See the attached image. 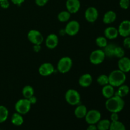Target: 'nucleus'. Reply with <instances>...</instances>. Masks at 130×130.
Listing matches in <instances>:
<instances>
[{"mask_svg":"<svg viewBox=\"0 0 130 130\" xmlns=\"http://www.w3.org/2000/svg\"><path fill=\"white\" fill-rule=\"evenodd\" d=\"M105 108L110 112L119 113L124 109L125 102L123 98L114 95L105 102Z\"/></svg>","mask_w":130,"mask_h":130,"instance_id":"nucleus-1","label":"nucleus"},{"mask_svg":"<svg viewBox=\"0 0 130 130\" xmlns=\"http://www.w3.org/2000/svg\"><path fill=\"white\" fill-rule=\"evenodd\" d=\"M109 84L114 87H119L123 85L126 80V75L119 69L114 70L109 76Z\"/></svg>","mask_w":130,"mask_h":130,"instance_id":"nucleus-2","label":"nucleus"},{"mask_svg":"<svg viewBox=\"0 0 130 130\" xmlns=\"http://www.w3.org/2000/svg\"><path fill=\"white\" fill-rule=\"evenodd\" d=\"M81 95L77 90L69 89L65 94L66 102L71 105H77L81 103Z\"/></svg>","mask_w":130,"mask_h":130,"instance_id":"nucleus-3","label":"nucleus"},{"mask_svg":"<svg viewBox=\"0 0 130 130\" xmlns=\"http://www.w3.org/2000/svg\"><path fill=\"white\" fill-rule=\"evenodd\" d=\"M31 104L27 99L23 98L17 100L15 104V109L16 112L19 113L22 115H25L30 111L31 109Z\"/></svg>","mask_w":130,"mask_h":130,"instance_id":"nucleus-4","label":"nucleus"},{"mask_svg":"<svg viewBox=\"0 0 130 130\" xmlns=\"http://www.w3.org/2000/svg\"><path fill=\"white\" fill-rule=\"evenodd\" d=\"M72 59L69 57H63L59 60L57 63V70L62 74H66L71 69L72 67Z\"/></svg>","mask_w":130,"mask_h":130,"instance_id":"nucleus-5","label":"nucleus"},{"mask_svg":"<svg viewBox=\"0 0 130 130\" xmlns=\"http://www.w3.org/2000/svg\"><path fill=\"white\" fill-rule=\"evenodd\" d=\"M105 57H106L103 50H95L93 51L90 54V61L92 64L99 65L105 60Z\"/></svg>","mask_w":130,"mask_h":130,"instance_id":"nucleus-6","label":"nucleus"},{"mask_svg":"<svg viewBox=\"0 0 130 130\" xmlns=\"http://www.w3.org/2000/svg\"><path fill=\"white\" fill-rule=\"evenodd\" d=\"M27 38L29 41L33 44L41 45L44 41L43 36L39 30L32 29L30 30L27 34Z\"/></svg>","mask_w":130,"mask_h":130,"instance_id":"nucleus-7","label":"nucleus"},{"mask_svg":"<svg viewBox=\"0 0 130 130\" xmlns=\"http://www.w3.org/2000/svg\"><path fill=\"white\" fill-rule=\"evenodd\" d=\"M101 113L99 110L92 109L87 112L85 118V121L88 124H96L101 119Z\"/></svg>","mask_w":130,"mask_h":130,"instance_id":"nucleus-8","label":"nucleus"},{"mask_svg":"<svg viewBox=\"0 0 130 130\" xmlns=\"http://www.w3.org/2000/svg\"><path fill=\"white\" fill-rule=\"evenodd\" d=\"M80 30V24L77 20H71L64 29L65 33L70 36L76 35Z\"/></svg>","mask_w":130,"mask_h":130,"instance_id":"nucleus-9","label":"nucleus"},{"mask_svg":"<svg viewBox=\"0 0 130 130\" xmlns=\"http://www.w3.org/2000/svg\"><path fill=\"white\" fill-rule=\"evenodd\" d=\"M85 17L88 22H95L99 17V11L93 6L88 7L85 12Z\"/></svg>","mask_w":130,"mask_h":130,"instance_id":"nucleus-10","label":"nucleus"},{"mask_svg":"<svg viewBox=\"0 0 130 130\" xmlns=\"http://www.w3.org/2000/svg\"><path fill=\"white\" fill-rule=\"evenodd\" d=\"M39 74L44 77L49 76L55 72L54 66L51 63L46 62L41 65L38 69Z\"/></svg>","mask_w":130,"mask_h":130,"instance_id":"nucleus-11","label":"nucleus"},{"mask_svg":"<svg viewBox=\"0 0 130 130\" xmlns=\"http://www.w3.org/2000/svg\"><path fill=\"white\" fill-rule=\"evenodd\" d=\"M119 35L121 36L126 37L130 36V20H124L121 22L118 29Z\"/></svg>","mask_w":130,"mask_h":130,"instance_id":"nucleus-12","label":"nucleus"},{"mask_svg":"<svg viewBox=\"0 0 130 130\" xmlns=\"http://www.w3.org/2000/svg\"><path fill=\"white\" fill-rule=\"evenodd\" d=\"M67 10L71 14L78 12L81 8V2L79 0H67L66 3Z\"/></svg>","mask_w":130,"mask_h":130,"instance_id":"nucleus-13","label":"nucleus"},{"mask_svg":"<svg viewBox=\"0 0 130 130\" xmlns=\"http://www.w3.org/2000/svg\"><path fill=\"white\" fill-rule=\"evenodd\" d=\"M58 42L59 40L57 35L55 34H50L46 38L45 44L48 49L53 50L58 46Z\"/></svg>","mask_w":130,"mask_h":130,"instance_id":"nucleus-14","label":"nucleus"},{"mask_svg":"<svg viewBox=\"0 0 130 130\" xmlns=\"http://www.w3.org/2000/svg\"><path fill=\"white\" fill-rule=\"evenodd\" d=\"M118 68L122 72L126 73L130 71V58L126 57H123L119 58L118 62Z\"/></svg>","mask_w":130,"mask_h":130,"instance_id":"nucleus-15","label":"nucleus"},{"mask_svg":"<svg viewBox=\"0 0 130 130\" xmlns=\"http://www.w3.org/2000/svg\"><path fill=\"white\" fill-rule=\"evenodd\" d=\"M79 85L83 88L89 87L93 82V77L90 74H84L79 79Z\"/></svg>","mask_w":130,"mask_h":130,"instance_id":"nucleus-16","label":"nucleus"},{"mask_svg":"<svg viewBox=\"0 0 130 130\" xmlns=\"http://www.w3.org/2000/svg\"><path fill=\"white\" fill-rule=\"evenodd\" d=\"M119 35L118 29L114 27H108L104 30V36L107 39H116Z\"/></svg>","mask_w":130,"mask_h":130,"instance_id":"nucleus-17","label":"nucleus"},{"mask_svg":"<svg viewBox=\"0 0 130 130\" xmlns=\"http://www.w3.org/2000/svg\"><path fill=\"white\" fill-rule=\"evenodd\" d=\"M102 94L103 96L107 99L112 97L115 95L114 87L110 85V84L105 85V86H103L102 90Z\"/></svg>","mask_w":130,"mask_h":130,"instance_id":"nucleus-18","label":"nucleus"},{"mask_svg":"<svg viewBox=\"0 0 130 130\" xmlns=\"http://www.w3.org/2000/svg\"><path fill=\"white\" fill-rule=\"evenodd\" d=\"M116 13L114 11H108L105 13L103 17V22L105 24H110L116 20Z\"/></svg>","mask_w":130,"mask_h":130,"instance_id":"nucleus-19","label":"nucleus"},{"mask_svg":"<svg viewBox=\"0 0 130 130\" xmlns=\"http://www.w3.org/2000/svg\"><path fill=\"white\" fill-rule=\"evenodd\" d=\"M88 110L86 107L85 105L82 104H79L77 105L74 110V114L76 117L79 119H82L84 118L86 115Z\"/></svg>","mask_w":130,"mask_h":130,"instance_id":"nucleus-20","label":"nucleus"},{"mask_svg":"<svg viewBox=\"0 0 130 130\" xmlns=\"http://www.w3.org/2000/svg\"><path fill=\"white\" fill-rule=\"evenodd\" d=\"M129 87L126 85H121L118 87V90L115 91V95L116 96H119L121 98H124L129 94Z\"/></svg>","mask_w":130,"mask_h":130,"instance_id":"nucleus-21","label":"nucleus"},{"mask_svg":"<svg viewBox=\"0 0 130 130\" xmlns=\"http://www.w3.org/2000/svg\"><path fill=\"white\" fill-rule=\"evenodd\" d=\"M11 121L13 125L16 126H20L24 123V118L22 115L19 113H14L11 116Z\"/></svg>","mask_w":130,"mask_h":130,"instance_id":"nucleus-22","label":"nucleus"},{"mask_svg":"<svg viewBox=\"0 0 130 130\" xmlns=\"http://www.w3.org/2000/svg\"><path fill=\"white\" fill-rule=\"evenodd\" d=\"M116 46V45H115V44H113V43L107 44V45L103 50L104 53H105V57H109V58L114 57V50H115Z\"/></svg>","mask_w":130,"mask_h":130,"instance_id":"nucleus-23","label":"nucleus"},{"mask_svg":"<svg viewBox=\"0 0 130 130\" xmlns=\"http://www.w3.org/2000/svg\"><path fill=\"white\" fill-rule=\"evenodd\" d=\"M23 96L25 99H29L32 96L34 95V90L30 85H26L24 86L22 91Z\"/></svg>","mask_w":130,"mask_h":130,"instance_id":"nucleus-24","label":"nucleus"},{"mask_svg":"<svg viewBox=\"0 0 130 130\" xmlns=\"http://www.w3.org/2000/svg\"><path fill=\"white\" fill-rule=\"evenodd\" d=\"M111 121L109 119H100L96 123L98 130H109Z\"/></svg>","mask_w":130,"mask_h":130,"instance_id":"nucleus-25","label":"nucleus"},{"mask_svg":"<svg viewBox=\"0 0 130 130\" xmlns=\"http://www.w3.org/2000/svg\"><path fill=\"white\" fill-rule=\"evenodd\" d=\"M9 112L7 108L4 105H0V123L6 121L8 118Z\"/></svg>","mask_w":130,"mask_h":130,"instance_id":"nucleus-26","label":"nucleus"},{"mask_svg":"<svg viewBox=\"0 0 130 130\" xmlns=\"http://www.w3.org/2000/svg\"><path fill=\"white\" fill-rule=\"evenodd\" d=\"M71 14L68 11H62L58 13L57 19L61 22H66L69 21L71 18Z\"/></svg>","mask_w":130,"mask_h":130,"instance_id":"nucleus-27","label":"nucleus"},{"mask_svg":"<svg viewBox=\"0 0 130 130\" xmlns=\"http://www.w3.org/2000/svg\"><path fill=\"white\" fill-rule=\"evenodd\" d=\"M109 130H126L124 124L119 121L111 122Z\"/></svg>","mask_w":130,"mask_h":130,"instance_id":"nucleus-28","label":"nucleus"},{"mask_svg":"<svg viewBox=\"0 0 130 130\" xmlns=\"http://www.w3.org/2000/svg\"><path fill=\"white\" fill-rule=\"evenodd\" d=\"M96 44L99 48H104L108 44L107 39L105 36H99L95 40Z\"/></svg>","mask_w":130,"mask_h":130,"instance_id":"nucleus-29","label":"nucleus"},{"mask_svg":"<svg viewBox=\"0 0 130 130\" xmlns=\"http://www.w3.org/2000/svg\"><path fill=\"white\" fill-rule=\"evenodd\" d=\"M98 84L99 85L102 86H104L105 85H108L109 84V76H107L105 74H101L97 77V79H96Z\"/></svg>","mask_w":130,"mask_h":130,"instance_id":"nucleus-30","label":"nucleus"},{"mask_svg":"<svg viewBox=\"0 0 130 130\" xmlns=\"http://www.w3.org/2000/svg\"><path fill=\"white\" fill-rule=\"evenodd\" d=\"M125 52L124 50L121 46H116L115 50H114V57H117L118 58H121L122 57H124Z\"/></svg>","mask_w":130,"mask_h":130,"instance_id":"nucleus-31","label":"nucleus"},{"mask_svg":"<svg viewBox=\"0 0 130 130\" xmlns=\"http://www.w3.org/2000/svg\"><path fill=\"white\" fill-rule=\"evenodd\" d=\"M119 6L123 10H127L130 6V0H120Z\"/></svg>","mask_w":130,"mask_h":130,"instance_id":"nucleus-32","label":"nucleus"},{"mask_svg":"<svg viewBox=\"0 0 130 130\" xmlns=\"http://www.w3.org/2000/svg\"><path fill=\"white\" fill-rule=\"evenodd\" d=\"M123 46L126 49H130V37L128 36L124 38L123 40Z\"/></svg>","mask_w":130,"mask_h":130,"instance_id":"nucleus-33","label":"nucleus"},{"mask_svg":"<svg viewBox=\"0 0 130 130\" xmlns=\"http://www.w3.org/2000/svg\"><path fill=\"white\" fill-rule=\"evenodd\" d=\"M0 6L3 9L8 8L10 6V2L8 0H1L0 1Z\"/></svg>","mask_w":130,"mask_h":130,"instance_id":"nucleus-34","label":"nucleus"},{"mask_svg":"<svg viewBox=\"0 0 130 130\" xmlns=\"http://www.w3.org/2000/svg\"><path fill=\"white\" fill-rule=\"evenodd\" d=\"M110 120H111V122H115L117 121H119V115H118V113H111V115H110Z\"/></svg>","mask_w":130,"mask_h":130,"instance_id":"nucleus-35","label":"nucleus"},{"mask_svg":"<svg viewBox=\"0 0 130 130\" xmlns=\"http://www.w3.org/2000/svg\"><path fill=\"white\" fill-rule=\"evenodd\" d=\"M49 0H35V3L38 6H43L46 5Z\"/></svg>","mask_w":130,"mask_h":130,"instance_id":"nucleus-36","label":"nucleus"},{"mask_svg":"<svg viewBox=\"0 0 130 130\" xmlns=\"http://www.w3.org/2000/svg\"><path fill=\"white\" fill-rule=\"evenodd\" d=\"M11 1L14 5H17V6H20V5H21L25 1V0H11Z\"/></svg>","mask_w":130,"mask_h":130,"instance_id":"nucleus-37","label":"nucleus"},{"mask_svg":"<svg viewBox=\"0 0 130 130\" xmlns=\"http://www.w3.org/2000/svg\"><path fill=\"white\" fill-rule=\"evenodd\" d=\"M28 100H29V102H30V103L31 104V105H32V104H35L37 102V98L34 95H33V96H32L31 97L28 99Z\"/></svg>","mask_w":130,"mask_h":130,"instance_id":"nucleus-38","label":"nucleus"},{"mask_svg":"<svg viewBox=\"0 0 130 130\" xmlns=\"http://www.w3.org/2000/svg\"><path fill=\"white\" fill-rule=\"evenodd\" d=\"M41 49V45H39V44H34V46H33V50H34V52H40Z\"/></svg>","mask_w":130,"mask_h":130,"instance_id":"nucleus-39","label":"nucleus"},{"mask_svg":"<svg viewBox=\"0 0 130 130\" xmlns=\"http://www.w3.org/2000/svg\"><path fill=\"white\" fill-rule=\"evenodd\" d=\"M86 130H98L96 124H89Z\"/></svg>","mask_w":130,"mask_h":130,"instance_id":"nucleus-40","label":"nucleus"},{"mask_svg":"<svg viewBox=\"0 0 130 130\" xmlns=\"http://www.w3.org/2000/svg\"><path fill=\"white\" fill-rule=\"evenodd\" d=\"M129 37H130V36H129Z\"/></svg>","mask_w":130,"mask_h":130,"instance_id":"nucleus-41","label":"nucleus"},{"mask_svg":"<svg viewBox=\"0 0 130 130\" xmlns=\"http://www.w3.org/2000/svg\"><path fill=\"white\" fill-rule=\"evenodd\" d=\"M0 1H1V0H0Z\"/></svg>","mask_w":130,"mask_h":130,"instance_id":"nucleus-42","label":"nucleus"}]
</instances>
